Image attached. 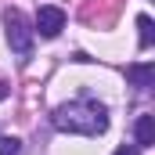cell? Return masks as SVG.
I'll use <instances>...</instances> for the list:
<instances>
[{
    "mask_svg": "<svg viewBox=\"0 0 155 155\" xmlns=\"http://www.w3.org/2000/svg\"><path fill=\"white\" fill-rule=\"evenodd\" d=\"M51 123L61 130V134H83V137H97L108 130V108L101 101H90V97H79L69 105H58Z\"/></svg>",
    "mask_w": 155,
    "mask_h": 155,
    "instance_id": "1",
    "label": "cell"
},
{
    "mask_svg": "<svg viewBox=\"0 0 155 155\" xmlns=\"http://www.w3.org/2000/svg\"><path fill=\"white\" fill-rule=\"evenodd\" d=\"M4 33H7V43H11V51L18 54V61H29L33 58V25L25 22V15L18 11V7H7L4 11Z\"/></svg>",
    "mask_w": 155,
    "mask_h": 155,
    "instance_id": "2",
    "label": "cell"
},
{
    "mask_svg": "<svg viewBox=\"0 0 155 155\" xmlns=\"http://www.w3.org/2000/svg\"><path fill=\"white\" fill-rule=\"evenodd\" d=\"M61 29H65V11L54 7V4H43L36 11V29H33V33H40L43 40H54Z\"/></svg>",
    "mask_w": 155,
    "mask_h": 155,
    "instance_id": "3",
    "label": "cell"
},
{
    "mask_svg": "<svg viewBox=\"0 0 155 155\" xmlns=\"http://www.w3.org/2000/svg\"><path fill=\"white\" fill-rule=\"evenodd\" d=\"M126 79L137 90H152L155 87V65L152 61H134V65H126Z\"/></svg>",
    "mask_w": 155,
    "mask_h": 155,
    "instance_id": "4",
    "label": "cell"
},
{
    "mask_svg": "<svg viewBox=\"0 0 155 155\" xmlns=\"http://www.w3.org/2000/svg\"><path fill=\"white\" fill-rule=\"evenodd\" d=\"M134 137H137V148H152L155 144V116H137Z\"/></svg>",
    "mask_w": 155,
    "mask_h": 155,
    "instance_id": "5",
    "label": "cell"
},
{
    "mask_svg": "<svg viewBox=\"0 0 155 155\" xmlns=\"http://www.w3.org/2000/svg\"><path fill=\"white\" fill-rule=\"evenodd\" d=\"M137 43H141V51H148L155 43V25L148 15H137Z\"/></svg>",
    "mask_w": 155,
    "mask_h": 155,
    "instance_id": "6",
    "label": "cell"
},
{
    "mask_svg": "<svg viewBox=\"0 0 155 155\" xmlns=\"http://www.w3.org/2000/svg\"><path fill=\"white\" fill-rule=\"evenodd\" d=\"M18 152H22L18 137H0V155H18Z\"/></svg>",
    "mask_w": 155,
    "mask_h": 155,
    "instance_id": "7",
    "label": "cell"
},
{
    "mask_svg": "<svg viewBox=\"0 0 155 155\" xmlns=\"http://www.w3.org/2000/svg\"><path fill=\"white\" fill-rule=\"evenodd\" d=\"M116 155H141V148L137 144H123V148H116Z\"/></svg>",
    "mask_w": 155,
    "mask_h": 155,
    "instance_id": "8",
    "label": "cell"
}]
</instances>
